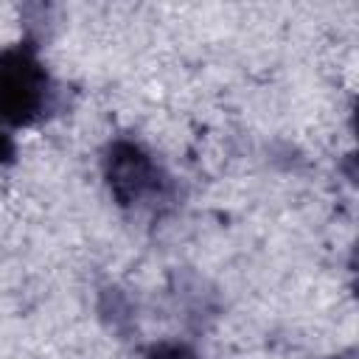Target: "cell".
<instances>
[{
    "label": "cell",
    "instance_id": "obj_1",
    "mask_svg": "<svg viewBox=\"0 0 359 359\" xmlns=\"http://www.w3.org/2000/svg\"><path fill=\"white\" fill-rule=\"evenodd\" d=\"M56 84L31 45L0 50V126H31L53 109Z\"/></svg>",
    "mask_w": 359,
    "mask_h": 359
},
{
    "label": "cell",
    "instance_id": "obj_2",
    "mask_svg": "<svg viewBox=\"0 0 359 359\" xmlns=\"http://www.w3.org/2000/svg\"><path fill=\"white\" fill-rule=\"evenodd\" d=\"M104 180L112 199L129 210H149L168 202L171 177L135 140H112L104 151Z\"/></svg>",
    "mask_w": 359,
    "mask_h": 359
},
{
    "label": "cell",
    "instance_id": "obj_3",
    "mask_svg": "<svg viewBox=\"0 0 359 359\" xmlns=\"http://www.w3.org/2000/svg\"><path fill=\"white\" fill-rule=\"evenodd\" d=\"M143 359H199L196 351L185 342H157L146 351Z\"/></svg>",
    "mask_w": 359,
    "mask_h": 359
},
{
    "label": "cell",
    "instance_id": "obj_4",
    "mask_svg": "<svg viewBox=\"0 0 359 359\" xmlns=\"http://www.w3.org/2000/svg\"><path fill=\"white\" fill-rule=\"evenodd\" d=\"M14 157V143L8 137V132L0 126V163H8Z\"/></svg>",
    "mask_w": 359,
    "mask_h": 359
},
{
    "label": "cell",
    "instance_id": "obj_5",
    "mask_svg": "<svg viewBox=\"0 0 359 359\" xmlns=\"http://www.w3.org/2000/svg\"><path fill=\"white\" fill-rule=\"evenodd\" d=\"M334 359H339V356H334Z\"/></svg>",
    "mask_w": 359,
    "mask_h": 359
}]
</instances>
